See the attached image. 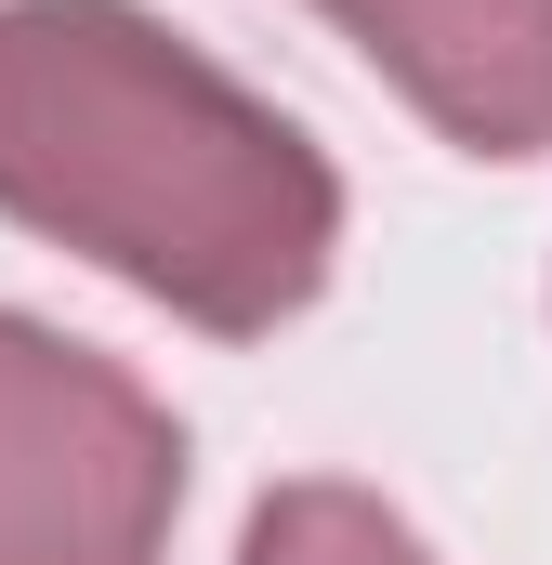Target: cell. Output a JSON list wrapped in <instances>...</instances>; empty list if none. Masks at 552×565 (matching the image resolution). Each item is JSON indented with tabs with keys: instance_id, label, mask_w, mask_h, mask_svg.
<instances>
[{
	"instance_id": "obj_1",
	"label": "cell",
	"mask_w": 552,
	"mask_h": 565,
	"mask_svg": "<svg viewBox=\"0 0 552 565\" xmlns=\"http://www.w3.org/2000/svg\"><path fill=\"white\" fill-rule=\"evenodd\" d=\"M0 198L224 329L302 302L329 250L316 158L106 0L0 13Z\"/></svg>"
},
{
	"instance_id": "obj_2",
	"label": "cell",
	"mask_w": 552,
	"mask_h": 565,
	"mask_svg": "<svg viewBox=\"0 0 552 565\" xmlns=\"http://www.w3.org/2000/svg\"><path fill=\"white\" fill-rule=\"evenodd\" d=\"M171 513V434L132 382L0 316V565H145Z\"/></svg>"
},
{
	"instance_id": "obj_3",
	"label": "cell",
	"mask_w": 552,
	"mask_h": 565,
	"mask_svg": "<svg viewBox=\"0 0 552 565\" xmlns=\"http://www.w3.org/2000/svg\"><path fill=\"white\" fill-rule=\"evenodd\" d=\"M460 145L552 132V0H329Z\"/></svg>"
},
{
	"instance_id": "obj_4",
	"label": "cell",
	"mask_w": 552,
	"mask_h": 565,
	"mask_svg": "<svg viewBox=\"0 0 552 565\" xmlns=\"http://www.w3.org/2000/svg\"><path fill=\"white\" fill-rule=\"evenodd\" d=\"M251 565H421L369 500H329V487H302V500H276L264 526H251Z\"/></svg>"
}]
</instances>
